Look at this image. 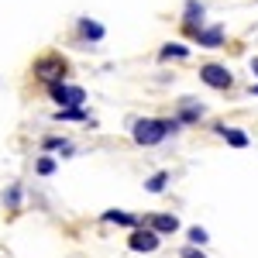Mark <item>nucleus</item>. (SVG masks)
<instances>
[{
    "label": "nucleus",
    "instance_id": "obj_8",
    "mask_svg": "<svg viewBox=\"0 0 258 258\" xmlns=\"http://www.w3.org/2000/svg\"><path fill=\"white\" fill-rule=\"evenodd\" d=\"M182 24H186L189 31L203 28V4H200V0H186V11H182Z\"/></svg>",
    "mask_w": 258,
    "mask_h": 258
},
{
    "label": "nucleus",
    "instance_id": "obj_2",
    "mask_svg": "<svg viewBox=\"0 0 258 258\" xmlns=\"http://www.w3.org/2000/svg\"><path fill=\"white\" fill-rule=\"evenodd\" d=\"M48 93L52 100L59 103V107H83V100H86V90L83 86H66V83H48Z\"/></svg>",
    "mask_w": 258,
    "mask_h": 258
},
{
    "label": "nucleus",
    "instance_id": "obj_7",
    "mask_svg": "<svg viewBox=\"0 0 258 258\" xmlns=\"http://www.w3.org/2000/svg\"><path fill=\"white\" fill-rule=\"evenodd\" d=\"M145 227H152L155 234H176V231H179V220L172 217V214H155V217L145 220Z\"/></svg>",
    "mask_w": 258,
    "mask_h": 258
},
{
    "label": "nucleus",
    "instance_id": "obj_20",
    "mask_svg": "<svg viewBox=\"0 0 258 258\" xmlns=\"http://www.w3.org/2000/svg\"><path fill=\"white\" fill-rule=\"evenodd\" d=\"M182 258H203V255H197L193 248H186V251H182Z\"/></svg>",
    "mask_w": 258,
    "mask_h": 258
},
{
    "label": "nucleus",
    "instance_id": "obj_18",
    "mask_svg": "<svg viewBox=\"0 0 258 258\" xmlns=\"http://www.w3.org/2000/svg\"><path fill=\"white\" fill-rule=\"evenodd\" d=\"M189 241H193V244H207V231H203V227H189Z\"/></svg>",
    "mask_w": 258,
    "mask_h": 258
},
{
    "label": "nucleus",
    "instance_id": "obj_13",
    "mask_svg": "<svg viewBox=\"0 0 258 258\" xmlns=\"http://www.w3.org/2000/svg\"><path fill=\"white\" fill-rule=\"evenodd\" d=\"M55 120H86V110L83 107H59Z\"/></svg>",
    "mask_w": 258,
    "mask_h": 258
},
{
    "label": "nucleus",
    "instance_id": "obj_4",
    "mask_svg": "<svg viewBox=\"0 0 258 258\" xmlns=\"http://www.w3.org/2000/svg\"><path fill=\"white\" fill-rule=\"evenodd\" d=\"M200 80L207 83V86H214V90H231L234 76H231L224 66H214V62H210V66H203V69H200Z\"/></svg>",
    "mask_w": 258,
    "mask_h": 258
},
{
    "label": "nucleus",
    "instance_id": "obj_9",
    "mask_svg": "<svg viewBox=\"0 0 258 258\" xmlns=\"http://www.w3.org/2000/svg\"><path fill=\"white\" fill-rule=\"evenodd\" d=\"M217 135L227 145H234V148H248V135L244 131H238V127H227V124H217Z\"/></svg>",
    "mask_w": 258,
    "mask_h": 258
},
{
    "label": "nucleus",
    "instance_id": "obj_1",
    "mask_svg": "<svg viewBox=\"0 0 258 258\" xmlns=\"http://www.w3.org/2000/svg\"><path fill=\"white\" fill-rule=\"evenodd\" d=\"M176 127H179V117H172V120L141 117V120H135V127H131V138L138 141V145H159V141L169 138Z\"/></svg>",
    "mask_w": 258,
    "mask_h": 258
},
{
    "label": "nucleus",
    "instance_id": "obj_21",
    "mask_svg": "<svg viewBox=\"0 0 258 258\" xmlns=\"http://www.w3.org/2000/svg\"><path fill=\"white\" fill-rule=\"evenodd\" d=\"M251 73H255V76H258V59H255V62H251Z\"/></svg>",
    "mask_w": 258,
    "mask_h": 258
},
{
    "label": "nucleus",
    "instance_id": "obj_3",
    "mask_svg": "<svg viewBox=\"0 0 258 258\" xmlns=\"http://www.w3.org/2000/svg\"><path fill=\"white\" fill-rule=\"evenodd\" d=\"M35 76L45 83H59L62 76H66V59L62 55H41L38 62H35Z\"/></svg>",
    "mask_w": 258,
    "mask_h": 258
},
{
    "label": "nucleus",
    "instance_id": "obj_16",
    "mask_svg": "<svg viewBox=\"0 0 258 258\" xmlns=\"http://www.w3.org/2000/svg\"><path fill=\"white\" fill-rule=\"evenodd\" d=\"M41 148H48V152H52V148H59V152H66V155L73 152V145H69L66 138H45V141H41Z\"/></svg>",
    "mask_w": 258,
    "mask_h": 258
},
{
    "label": "nucleus",
    "instance_id": "obj_6",
    "mask_svg": "<svg viewBox=\"0 0 258 258\" xmlns=\"http://www.w3.org/2000/svg\"><path fill=\"white\" fill-rule=\"evenodd\" d=\"M193 38H197V45H203V48H220V45H224V28H220V24H214V28H197Z\"/></svg>",
    "mask_w": 258,
    "mask_h": 258
},
{
    "label": "nucleus",
    "instance_id": "obj_12",
    "mask_svg": "<svg viewBox=\"0 0 258 258\" xmlns=\"http://www.w3.org/2000/svg\"><path fill=\"white\" fill-rule=\"evenodd\" d=\"M186 55H189V48L179 45V41H169V45L159 52V59H186Z\"/></svg>",
    "mask_w": 258,
    "mask_h": 258
},
{
    "label": "nucleus",
    "instance_id": "obj_17",
    "mask_svg": "<svg viewBox=\"0 0 258 258\" xmlns=\"http://www.w3.org/2000/svg\"><path fill=\"white\" fill-rule=\"evenodd\" d=\"M35 169H38V176H52V172H55V159H48V155H45V159H38Z\"/></svg>",
    "mask_w": 258,
    "mask_h": 258
},
{
    "label": "nucleus",
    "instance_id": "obj_5",
    "mask_svg": "<svg viewBox=\"0 0 258 258\" xmlns=\"http://www.w3.org/2000/svg\"><path fill=\"white\" fill-rule=\"evenodd\" d=\"M159 238L162 234H155L152 227H138V231L127 238V244H131L135 251H155V248H159Z\"/></svg>",
    "mask_w": 258,
    "mask_h": 258
},
{
    "label": "nucleus",
    "instance_id": "obj_15",
    "mask_svg": "<svg viewBox=\"0 0 258 258\" xmlns=\"http://www.w3.org/2000/svg\"><path fill=\"white\" fill-rule=\"evenodd\" d=\"M165 182H169V172H155V176L145 182V189H148V193H162V189H165Z\"/></svg>",
    "mask_w": 258,
    "mask_h": 258
},
{
    "label": "nucleus",
    "instance_id": "obj_14",
    "mask_svg": "<svg viewBox=\"0 0 258 258\" xmlns=\"http://www.w3.org/2000/svg\"><path fill=\"white\" fill-rule=\"evenodd\" d=\"M203 117V107H197V103H186L182 110H179V124H193V120Z\"/></svg>",
    "mask_w": 258,
    "mask_h": 258
},
{
    "label": "nucleus",
    "instance_id": "obj_19",
    "mask_svg": "<svg viewBox=\"0 0 258 258\" xmlns=\"http://www.w3.org/2000/svg\"><path fill=\"white\" fill-rule=\"evenodd\" d=\"M4 200H7V203H11V207H14V203H18V200H21V189H18V186H14V189H11V193H4Z\"/></svg>",
    "mask_w": 258,
    "mask_h": 258
},
{
    "label": "nucleus",
    "instance_id": "obj_10",
    "mask_svg": "<svg viewBox=\"0 0 258 258\" xmlns=\"http://www.w3.org/2000/svg\"><path fill=\"white\" fill-rule=\"evenodd\" d=\"M80 35H83L86 41H100L107 31H103V24H97V21H90V18H83V21H80Z\"/></svg>",
    "mask_w": 258,
    "mask_h": 258
},
{
    "label": "nucleus",
    "instance_id": "obj_22",
    "mask_svg": "<svg viewBox=\"0 0 258 258\" xmlns=\"http://www.w3.org/2000/svg\"><path fill=\"white\" fill-rule=\"evenodd\" d=\"M255 97H258V86H255Z\"/></svg>",
    "mask_w": 258,
    "mask_h": 258
},
{
    "label": "nucleus",
    "instance_id": "obj_11",
    "mask_svg": "<svg viewBox=\"0 0 258 258\" xmlns=\"http://www.w3.org/2000/svg\"><path fill=\"white\" fill-rule=\"evenodd\" d=\"M103 220H107V224H124V227H138V217H131V214H124V210H107Z\"/></svg>",
    "mask_w": 258,
    "mask_h": 258
}]
</instances>
